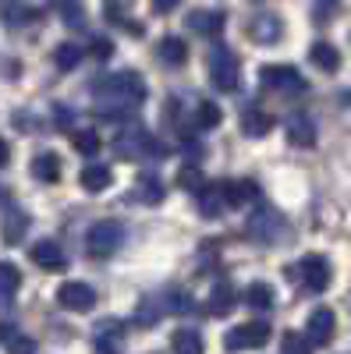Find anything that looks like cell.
<instances>
[{"label":"cell","mask_w":351,"mask_h":354,"mask_svg":"<svg viewBox=\"0 0 351 354\" xmlns=\"http://www.w3.org/2000/svg\"><path fill=\"white\" fill-rule=\"evenodd\" d=\"M93 57H96V61H110V57H114V43L103 39V36H96L93 39Z\"/></svg>","instance_id":"36"},{"label":"cell","mask_w":351,"mask_h":354,"mask_svg":"<svg viewBox=\"0 0 351 354\" xmlns=\"http://www.w3.org/2000/svg\"><path fill=\"white\" fill-rule=\"evenodd\" d=\"M93 96H96L100 106H107L103 117H117V110H135L138 103H145L150 88H145L138 71H121V75H110V78L96 82Z\"/></svg>","instance_id":"1"},{"label":"cell","mask_w":351,"mask_h":354,"mask_svg":"<svg viewBox=\"0 0 351 354\" xmlns=\"http://www.w3.org/2000/svg\"><path fill=\"white\" fill-rule=\"evenodd\" d=\"M121 245H125V227L117 220H100L89 234H85V248H89L93 259H107Z\"/></svg>","instance_id":"4"},{"label":"cell","mask_w":351,"mask_h":354,"mask_svg":"<svg viewBox=\"0 0 351 354\" xmlns=\"http://www.w3.org/2000/svg\"><path fill=\"white\" fill-rule=\"evenodd\" d=\"M163 308L174 312V315H188L195 308V298H192L188 290H167L163 294Z\"/></svg>","instance_id":"30"},{"label":"cell","mask_w":351,"mask_h":354,"mask_svg":"<svg viewBox=\"0 0 351 354\" xmlns=\"http://www.w3.org/2000/svg\"><path fill=\"white\" fill-rule=\"evenodd\" d=\"M341 8V0H316V8H312V18L319 21V25H327L330 18H334V11Z\"/></svg>","instance_id":"35"},{"label":"cell","mask_w":351,"mask_h":354,"mask_svg":"<svg viewBox=\"0 0 351 354\" xmlns=\"http://www.w3.org/2000/svg\"><path fill=\"white\" fill-rule=\"evenodd\" d=\"M270 128H273V117H270L267 110H259V106H245V110H242V131H245L249 138L270 135Z\"/></svg>","instance_id":"18"},{"label":"cell","mask_w":351,"mask_h":354,"mask_svg":"<svg viewBox=\"0 0 351 354\" xmlns=\"http://www.w3.org/2000/svg\"><path fill=\"white\" fill-rule=\"evenodd\" d=\"M28 255H33V262L39 266V270H64L68 266V255H64V248L57 245V241H50V238H43V241H36L33 248H28Z\"/></svg>","instance_id":"11"},{"label":"cell","mask_w":351,"mask_h":354,"mask_svg":"<svg viewBox=\"0 0 351 354\" xmlns=\"http://www.w3.org/2000/svg\"><path fill=\"white\" fill-rule=\"evenodd\" d=\"M220 121H224V110H220L217 103H199L195 113H192V124H195L199 131H210V128H217Z\"/></svg>","instance_id":"27"},{"label":"cell","mask_w":351,"mask_h":354,"mask_svg":"<svg viewBox=\"0 0 351 354\" xmlns=\"http://www.w3.org/2000/svg\"><path fill=\"white\" fill-rule=\"evenodd\" d=\"M242 301H245L249 308H255V312H270V308L277 305V294H273L270 283H249L245 294H242Z\"/></svg>","instance_id":"22"},{"label":"cell","mask_w":351,"mask_h":354,"mask_svg":"<svg viewBox=\"0 0 351 354\" xmlns=\"http://www.w3.org/2000/svg\"><path fill=\"white\" fill-rule=\"evenodd\" d=\"M8 163H11V145L0 138V167H8Z\"/></svg>","instance_id":"40"},{"label":"cell","mask_w":351,"mask_h":354,"mask_svg":"<svg viewBox=\"0 0 351 354\" xmlns=\"http://www.w3.org/2000/svg\"><path fill=\"white\" fill-rule=\"evenodd\" d=\"M309 61H312L319 71L334 75V71L341 68V53H337L334 43H312V46H309Z\"/></svg>","instance_id":"24"},{"label":"cell","mask_w":351,"mask_h":354,"mask_svg":"<svg viewBox=\"0 0 351 354\" xmlns=\"http://www.w3.org/2000/svg\"><path fill=\"white\" fill-rule=\"evenodd\" d=\"M195 36H220L224 32V25H227V18H224V11H206V8H199V11H192L188 15V21H185Z\"/></svg>","instance_id":"13"},{"label":"cell","mask_w":351,"mask_h":354,"mask_svg":"<svg viewBox=\"0 0 351 354\" xmlns=\"http://www.w3.org/2000/svg\"><path fill=\"white\" fill-rule=\"evenodd\" d=\"M163 195H167V188H163V181H160L156 174H138V177H135V185H132V198H135V202H142V205H160Z\"/></svg>","instance_id":"14"},{"label":"cell","mask_w":351,"mask_h":354,"mask_svg":"<svg viewBox=\"0 0 351 354\" xmlns=\"http://www.w3.org/2000/svg\"><path fill=\"white\" fill-rule=\"evenodd\" d=\"M287 142L291 145H298V149H312L316 145V121L305 113H295L287 121Z\"/></svg>","instance_id":"15"},{"label":"cell","mask_w":351,"mask_h":354,"mask_svg":"<svg viewBox=\"0 0 351 354\" xmlns=\"http://www.w3.org/2000/svg\"><path fill=\"white\" fill-rule=\"evenodd\" d=\"M78 61H82V50H78L75 43H61V46L53 50V64H57V71H75Z\"/></svg>","instance_id":"29"},{"label":"cell","mask_w":351,"mask_h":354,"mask_svg":"<svg viewBox=\"0 0 351 354\" xmlns=\"http://www.w3.org/2000/svg\"><path fill=\"white\" fill-rule=\"evenodd\" d=\"M224 192H227V205H249V202H259V185L242 177V181H224Z\"/></svg>","instance_id":"20"},{"label":"cell","mask_w":351,"mask_h":354,"mask_svg":"<svg viewBox=\"0 0 351 354\" xmlns=\"http://www.w3.org/2000/svg\"><path fill=\"white\" fill-rule=\"evenodd\" d=\"M8 347H11L15 354H18V351H25V354H33V351H36V340H28V337H15V340H11Z\"/></svg>","instance_id":"37"},{"label":"cell","mask_w":351,"mask_h":354,"mask_svg":"<svg viewBox=\"0 0 351 354\" xmlns=\"http://www.w3.org/2000/svg\"><path fill=\"white\" fill-rule=\"evenodd\" d=\"M334 333H337V315H334V308H323V305H319V308L309 315L305 337L312 340V347H327V344L334 340Z\"/></svg>","instance_id":"9"},{"label":"cell","mask_w":351,"mask_h":354,"mask_svg":"<svg viewBox=\"0 0 351 354\" xmlns=\"http://www.w3.org/2000/svg\"><path fill=\"white\" fill-rule=\"evenodd\" d=\"M178 185H181V188H188V192H199L202 185H206V177H202V170H199V167H185V170L178 174Z\"/></svg>","instance_id":"34"},{"label":"cell","mask_w":351,"mask_h":354,"mask_svg":"<svg viewBox=\"0 0 351 354\" xmlns=\"http://www.w3.org/2000/svg\"><path fill=\"white\" fill-rule=\"evenodd\" d=\"M156 57H160V64H167V68H185V61H188V43L178 39V36H167V39H160Z\"/></svg>","instance_id":"17"},{"label":"cell","mask_w":351,"mask_h":354,"mask_svg":"<svg viewBox=\"0 0 351 354\" xmlns=\"http://www.w3.org/2000/svg\"><path fill=\"white\" fill-rule=\"evenodd\" d=\"M245 230H249V238H252V241L270 245V241H277L280 234H284V216L273 209V205H262L259 213H252V216H249Z\"/></svg>","instance_id":"6"},{"label":"cell","mask_w":351,"mask_h":354,"mask_svg":"<svg viewBox=\"0 0 351 354\" xmlns=\"http://www.w3.org/2000/svg\"><path fill=\"white\" fill-rule=\"evenodd\" d=\"M163 312H167V308H163V298H160V305L145 298L142 305H135V326H153Z\"/></svg>","instance_id":"32"},{"label":"cell","mask_w":351,"mask_h":354,"mask_svg":"<svg viewBox=\"0 0 351 354\" xmlns=\"http://www.w3.org/2000/svg\"><path fill=\"white\" fill-rule=\"evenodd\" d=\"M206 71H210V85L220 88V93H234L238 88V78H242V64L234 57L231 46H213L210 57H206Z\"/></svg>","instance_id":"2"},{"label":"cell","mask_w":351,"mask_h":354,"mask_svg":"<svg viewBox=\"0 0 351 354\" xmlns=\"http://www.w3.org/2000/svg\"><path fill=\"white\" fill-rule=\"evenodd\" d=\"M18 337V330L11 326V322H0V344H11Z\"/></svg>","instance_id":"39"},{"label":"cell","mask_w":351,"mask_h":354,"mask_svg":"<svg viewBox=\"0 0 351 354\" xmlns=\"http://www.w3.org/2000/svg\"><path fill=\"white\" fill-rule=\"evenodd\" d=\"M21 287V273L15 262H0V308H8L15 301V294Z\"/></svg>","instance_id":"23"},{"label":"cell","mask_w":351,"mask_h":354,"mask_svg":"<svg viewBox=\"0 0 351 354\" xmlns=\"http://www.w3.org/2000/svg\"><path fill=\"white\" fill-rule=\"evenodd\" d=\"M33 177L43 185H53V181H61V156L57 153H39L33 160Z\"/></svg>","instance_id":"25"},{"label":"cell","mask_w":351,"mask_h":354,"mask_svg":"<svg viewBox=\"0 0 351 354\" xmlns=\"http://www.w3.org/2000/svg\"><path fill=\"white\" fill-rule=\"evenodd\" d=\"M125 28L132 36H145V25H138V21H132V18H125Z\"/></svg>","instance_id":"41"},{"label":"cell","mask_w":351,"mask_h":354,"mask_svg":"<svg viewBox=\"0 0 351 354\" xmlns=\"http://www.w3.org/2000/svg\"><path fill=\"white\" fill-rule=\"evenodd\" d=\"M234 301H238V294H234V287L224 280V283H217V287H213L210 301H206V312H210L213 319H224V315H231V312H234Z\"/></svg>","instance_id":"19"},{"label":"cell","mask_w":351,"mask_h":354,"mask_svg":"<svg viewBox=\"0 0 351 354\" xmlns=\"http://www.w3.org/2000/svg\"><path fill=\"white\" fill-rule=\"evenodd\" d=\"M170 351H178V354H202V337H199V330H188V326L174 330V333H170Z\"/></svg>","instance_id":"26"},{"label":"cell","mask_w":351,"mask_h":354,"mask_svg":"<svg viewBox=\"0 0 351 354\" xmlns=\"http://www.w3.org/2000/svg\"><path fill=\"white\" fill-rule=\"evenodd\" d=\"M53 8L64 15V25H71V28H85V8L78 4V0H53Z\"/></svg>","instance_id":"31"},{"label":"cell","mask_w":351,"mask_h":354,"mask_svg":"<svg viewBox=\"0 0 351 354\" xmlns=\"http://www.w3.org/2000/svg\"><path fill=\"white\" fill-rule=\"evenodd\" d=\"M71 145H75V153H82V156H96L103 138L96 131H89V128H82V131H71Z\"/></svg>","instance_id":"28"},{"label":"cell","mask_w":351,"mask_h":354,"mask_svg":"<svg viewBox=\"0 0 351 354\" xmlns=\"http://www.w3.org/2000/svg\"><path fill=\"white\" fill-rule=\"evenodd\" d=\"M259 82L267 93H277V96H302L305 93V78L298 68L291 64H262L259 68Z\"/></svg>","instance_id":"3"},{"label":"cell","mask_w":351,"mask_h":354,"mask_svg":"<svg viewBox=\"0 0 351 354\" xmlns=\"http://www.w3.org/2000/svg\"><path fill=\"white\" fill-rule=\"evenodd\" d=\"M28 223H33V220H28L21 209H8L4 220H0V234H4L8 245H18L25 234H28Z\"/></svg>","instance_id":"21"},{"label":"cell","mask_w":351,"mask_h":354,"mask_svg":"<svg viewBox=\"0 0 351 354\" xmlns=\"http://www.w3.org/2000/svg\"><path fill=\"white\" fill-rule=\"evenodd\" d=\"M57 305H61L64 312H93L96 290L89 283H82V280H68V283L57 287Z\"/></svg>","instance_id":"8"},{"label":"cell","mask_w":351,"mask_h":354,"mask_svg":"<svg viewBox=\"0 0 351 354\" xmlns=\"http://www.w3.org/2000/svg\"><path fill=\"white\" fill-rule=\"evenodd\" d=\"M309 347H312V340L302 333H284V340H280V351H287V354H305Z\"/></svg>","instance_id":"33"},{"label":"cell","mask_w":351,"mask_h":354,"mask_svg":"<svg viewBox=\"0 0 351 354\" xmlns=\"http://www.w3.org/2000/svg\"><path fill=\"white\" fill-rule=\"evenodd\" d=\"M121 4H132V0H121Z\"/></svg>","instance_id":"42"},{"label":"cell","mask_w":351,"mask_h":354,"mask_svg":"<svg viewBox=\"0 0 351 354\" xmlns=\"http://www.w3.org/2000/svg\"><path fill=\"white\" fill-rule=\"evenodd\" d=\"M178 4H181V0H153V11H156V15H170Z\"/></svg>","instance_id":"38"},{"label":"cell","mask_w":351,"mask_h":354,"mask_svg":"<svg viewBox=\"0 0 351 354\" xmlns=\"http://www.w3.org/2000/svg\"><path fill=\"white\" fill-rule=\"evenodd\" d=\"M227 351H245V347H267L270 344V322H242V326H234L227 337H224Z\"/></svg>","instance_id":"7"},{"label":"cell","mask_w":351,"mask_h":354,"mask_svg":"<svg viewBox=\"0 0 351 354\" xmlns=\"http://www.w3.org/2000/svg\"><path fill=\"white\" fill-rule=\"evenodd\" d=\"M195 198H199V213L206 216V220H217L227 209V192H224L220 181H206V185L195 192Z\"/></svg>","instance_id":"10"},{"label":"cell","mask_w":351,"mask_h":354,"mask_svg":"<svg viewBox=\"0 0 351 354\" xmlns=\"http://www.w3.org/2000/svg\"><path fill=\"white\" fill-rule=\"evenodd\" d=\"M245 36L252 39V43H277L280 36H284V25H280V18L277 15H259V18H252L249 25H245Z\"/></svg>","instance_id":"12"},{"label":"cell","mask_w":351,"mask_h":354,"mask_svg":"<svg viewBox=\"0 0 351 354\" xmlns=\"http://www.w3.org/2000/svg\"><path fill=\"white\" fill-rule=\"evenodd\" d=\"M295 280L305 287V290H312V294H323L327 287H330V262L323 259V255H305L298 266H295Z\"/></svg>","instance_id":"5"},{"label":"cell","mask_w":351,"mask_h":354,"mask_svg":"<svg viewBox=\"0 0 351 354\" xmlns=\"http://www.w3.org/2000/svg\"><path fill=\"white\" fill-rule=\"evenodd\" d=\"M78 181H82V188H85V192L100 195V192H107V188L114 185V170H110L107 163H89V167H82Z\"/></svg>","instance_id":"16"}]
</instances>
